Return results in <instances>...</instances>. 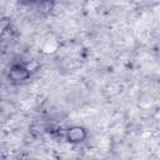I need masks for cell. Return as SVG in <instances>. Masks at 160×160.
<instances>
[{
  "label": "cell",
  "instance_id": "1",
  "mask_svg": "<svg viewBox=\"0 0 160 160\" xmlns=\"http://www.w3.org/2000/svg\"><path fill=\"white\" fill-rule=\"evenodd\" d=\"M30 78V69L24 64H14L9 70V79L15 82L25 81Z\"/></svg>",
  "mask_w": 160,
  "mask_h": 160
},
{
  "label": "cell",
  "instance_id": "2",
  "mask_svg": "<svg viewBox=\"0 0 160 160\" xmlns=\"http://www.w3.org/2000/svg\"><path fill=\"white\" fill-rule=\"evenodd\" d=\"M88 136V132L81 126H71L65 131V138L70 142H80L84 141Z\"/></svg>",
  "mask_w": 160,
  "mask_h": 160
},
{
  "label": "cell",
  "instance_id": "3",
  "mask_svg": "<svg viewBox=\"0 0 160 160\" xmlns=\"http://www.w3.org/2000/svg\"><path fill=\"white\" fill-rule=\"evenodd\" d=\"M9 25H10V20L9 19H0V34L5 32L8 30V28H9Z\"/></svg>",
  "mask_w": 160,
  "mask_h": 160
}]
</instances>
